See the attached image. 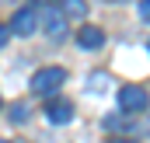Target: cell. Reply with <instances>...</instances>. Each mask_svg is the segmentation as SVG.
I'll return each instance as SVG.
<instances>
[{
	"label": "cell",
	"mask_w": 150,
	"mask_h": 143,
	"mask_svg": "<svg viewBox=\"0 0 150 143\" xmlns=\"http://www.w3.org/2000/svg\"><path fill=\"white\" fill-rule=\"evenodd\" d=\"M63 84H67V70L63 67H42V70H35V77H32L28 87H32V94H38V98H49Z\"/></svg>",
	"instance_id": "cell-1"
},
{
	"label": "cell",
	"mask_w": 150,
	"mask_h": 143,
	"mask_svg": "<svg viewBox=\"0 0 150 143\" xmlns=\"http://www.w3.org/2000/svg\"><path fill=\"white\" fill-rule=\"evenodd\" d=\"M147 105H150L147 87H140V84H126V87L119 91V108H122V112L140 115V112H147Z\"/></svg>",
	"instance_id": "cell-2"
},
{
	"label": "cell",
	"mask_w": 150,
	"mask_h": 143,
	"mask_svg": "<svg viewBox=\"0 0 150 143\" xmlns=\"http://www.w3.org/2000/svg\"><path fill=\"white\" fill-rule=\"evenodd\" d=\"M38 25H42V32L52 38V42H63V38H67V14H63V11H52V7L42 11V14H38Z\"/></svg>",
	"instance_id": "cell-3"
},
{
	"label": "cell",
	"mask_w": 150,
	"mask_h": 143,
	"mask_svg": "<svg viewBox=\"0 0 150 143\" xmlns=\"http://www.w3.org/2000/svg\"><path fill=\"white\" fill-rule=\"evenodd\" d=\"M35 28H38L35 7H21V11H14V18H11V32H14V35H35Z\"/></svg>",
	"instance_id": "cell-4"
},
{
	"label": "cell",
	"mask_w": 150,
	"mask_h": 143,
	"mask_svg": "<svg viewBox=\"0 0 150 143\" xmlns=\"http://www.w3.org/2000/svg\"><path fill=\"white\" fill-rule=\"evenodd\" d=\"M77 45H80V49H101V45H105V32H101L98 25H84V28L77 32Z\"/></svg>",
	"instance_id": "cell-5"
},
{
	"label": "cell",
	"mask_w": 150,
	"mask_h": 143,
	"mask_svg": "<svg viewBox=\"0 0 150 143\" xmlns=\"http://www.w3.org/2000/svg\"><path fill=\"white\" fill-rule=\"evenodd\" d=\"M45 115H49V122L63 126V122H70V119H74V105H70V101H63V98H56V101H49Z\"/></svg>",
	"instance_id": "cell-6"
},
{
	"label": "cell",
	"mask_w": 150,
	"mask_h": 143,
	"mask_svg": "<svg viewBox=\"0 0 150 143\" xmlns=\"http://www.w3.org/2000/svg\"><path fill=\"white\" fill-rule=\"evenodd\" d=\"M63 14L80 18V14H87V4H84V0H63Z\"/></svg>",
	"instance_id": "cell-7"
},
{
	"label": "cell",
	"mask_w": 150,
	"mask_h": 143,
	"mask_svg": "<svg viewBox=\"0 0 150 143\" xmlns=\"http://www.w3.org/2000/svg\"><path fill=\"white\" fill-rule=\"evenodd\" d=\"M11 115H14V119H18V122H21V119H25V115H28V108H25V105H14V108H11Z\"/></svg>",
	"instance_id": "cell-8"
},
{
	"label": "cell",
	"mask_w": 150,
	"mask_h": 143,
	"mask_svg": "<svg viewBox=\"0 0 150 143\" xmlns=\"http://www.w3.org/2000/svg\"><path fill=\"white\" fill-rule=\"evenodd\" d=\"M140 18L150 21V0H140Z\"/></svg>",
	"instance_id": "cell-9"
},
{
	"label": "cell",
	"mask_w": 150,
	"mask_h": 143,
	"mask_svg": "<svg viewBox=\"0 0 150 143\" xmlns=\"http://www.w3.org/2000/svg\"><path fill=\"white\" fill-rule=\"evenodd\" d=\"M4 42H7V28L0 25V45H4Z\"/></svg>",
	"instance_id": "cell-10"
},
{
	"label": "cell",
	"mask_w": 150,
	"mask_h": 143,
	"mask_svg": "<svg viewBox=\"0 0 150 143\" xmlns=\"http://www.w3.org/2000/svg\"><path fill=\"white\" fill-rule=\"evenodd\" d=\"M112 143H133V140H112Z\"/></svg>",
	"instance_id": "cell-11"
},
{
	"label": "cell",
	"mask_w": 150,
	"mask_h": 143,
	"mask_svg": "<svg viewBox=\"0 0 150 143\" xmlns=\"http://www.w3.org/2000/svg\"><path fill=\"white\" fill-rule=\"evenodd\" d=\"M35 4H49V0H35Z\"/></svg>",
	"instance_id": "cell-12"
},
{
	"label": "cell",
	"mask_w": 150,
	"mask_h": 143,
	"mask_svg": "<svg viewBox=\"0 0 150 143\" xmlns=\"http://www.w3.org/2000/svg\"><path fill=\"white\" fill-rule=\"evenodd\" d=\"M147 49H150V38H147Z\"/></svg>",
	"instance_id": "cell-13"
},
{
	"label": "cell",
	"mask_w": 150,
	"mask_h": 143,
	"mask_svg": "<svg viewBox=\"0 0 150 143\" xmlns=\"http://www.w3.org/2000/svg\"><path fill=\"white\" fill-rule=\"evenodd\" d=\"M0 143H7V140H0Z\"/></svg>",
	"instance_id": "cell-14"
}]
</instances>
